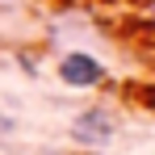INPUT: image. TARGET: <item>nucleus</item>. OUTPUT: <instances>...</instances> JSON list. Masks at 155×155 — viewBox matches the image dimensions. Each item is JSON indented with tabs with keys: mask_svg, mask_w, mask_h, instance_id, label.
Masks as SVG:
<instances>
[{
	"mask_svg": "<svg viewBox=\"0 0 155 155\" xmlns=\"http://www.w3.org/2000/svg\"><path fill=\"white\" fill-rule=\"evenodd\" d=\"M113 134H117V117L105 105H88L71 117V143L80 151H105L113 143Z\"/></svg>",
	"mask_w": 155,
	"mask_h": 155,
	"instance_id": "f257e3e1",
	"label": "nucleus"
},
{
	"mask_svg": "<svg viewBox=\"0 0 155 155\" xmlns=\"http://www.w3.org/2000/svg\"><path fill=\"white\" fill-rule=\"evenodd\" d=\"M13 130H17V122H13V117H8V113H4V109H0V138H8V134H13Z\"/></svg>",
	"mask_w": 155,
	"mask_h": 155,
	"instance_id": "7ed1b4c3",
	"label": "nucleus"
},
{
	"mask_svg": "<svg viewBox=\"0 0 155 155\" xmlns=\"http://www.w3.org/2000/svg\"><path fill=\"white\" fill-rule=\"evenodd\" d=\"M147 17H151V25H155V0H147Z\"/></svg>",
	"mask_w": 155,
	"mask_h": 155,
	"instance_id": "20e7f679",
	"label": "nucleus"
},
{
	"mask_svg": "<svg viewBox=\"0 0 155 155\" xmlns=\"http://www.w3.org/2000/svg\"><path fill=\"white\" fill-rule=\"evenodd\" d=\"M84 155H97V151H84Z\"/></svg>",
	"mask_w": 155,
	"mask_h": 155,
	"instance_id": "39448f33",
	"label": "nucleus"
},
{
	"mask_svg": "<svg viewBox=\"0 0 155 155\" xmlns=\"http://www.w3.org/2000/svg\"><path fill=\"white\" fill-rule=\"evenodd\" d=\"M54 71H59V80L67 88H101L105 80H109V67H105L97 54H88V51H67Z\"/></svg>",
	"mask_w": 155,
	"mask_h": 155,
	"instance_id": "f03ea898",
	"label": "nucleus"
}]
</instances>
